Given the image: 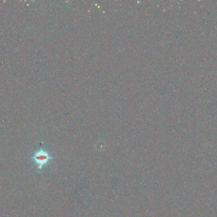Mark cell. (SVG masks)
Listing matches in <instances>:
<instances>
[{
	"mask_svg": "<svg viewBox=\"0 0 217 217\" xmlns=\"http://www.w3.org/2000/svg\"><path fill=\"white\" fill-rule=\"evenodd\" d=\"M33 159L34 162L38 165L39 168H41V167L46 164L51 157L46 152L40 150L36 153Z\"/></svg>",
	"mask_w": 217,
	"mask_h": 217,
	"instance_id": "obj_1",
	"label": "cell"
}]
</instances>
